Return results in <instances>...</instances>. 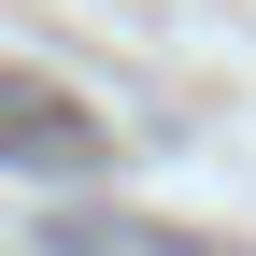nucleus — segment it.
<instances>
[{
    "mask_svg": "<svg viewBox=\"0 0 256 256\" xmlns=\"http://www.w3.org/2000/svg\"><path fill=\"white\" fill-rule=\"evenodd\" d=\"M0 171H28V185H86V171H114V128L86 114L72 86H43V72L0 57Z\"/></svg>",
    "mask_w": 256,
    "mask_h": 256,
    "instance_id": "1",
    "label": "nucleus"
},
{
    "mask_svg": "<svg viewBox=\"0 0 256 256\" xmlns=\"http://www.w3.org/2000/svg\"><path fill=\"white\" fill-rule=\"evenodd\" d=\"M43 256H242V242H200V228H156V214H57Z\"/></svg>",
    "mask_w": 256,
    "mask_h": 256,
    "instance_id": "2",
    "label": "nucleus"
}]
</instances>
